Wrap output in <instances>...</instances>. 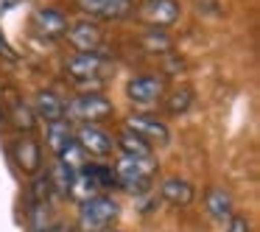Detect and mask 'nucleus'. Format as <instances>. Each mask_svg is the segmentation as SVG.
I'll use <instances>...</instances> for the list:
<instances>
[{"instance_id": "412c9836", "label": "nucleus", "mask_w": 260, "mask_h": 232, "mask_svg": "<svg viewBox=\"0 0 260 232\" xmlns=\"http://www.w3.org/2000/svg\"><path fill=\"white\" fill-rule=\"evenodd\" d=\"M190 104H193V90H190V87H176V90L165 98V109H168L171 115L187 112V109H190Z\"/></svg>"}, {"instance_id": "9b49d317", "label": "nucleus", "mask_w": 260, "mask_h": 232, "mask_svg": "<svg viewBox=\"0 0 260 232\" xmlns=\"http://www.w3.org/2000/svg\"><path fill=\"white\" fill-rule=\"evenodd\" d=\"M90 17L101 20H123L132 12V0H79Z\"/></svg>"}, {"instance_id": "a878e982", "label": "nucleus", "mask_w": 260, "mask_h": 232, "mask_svg": "<svg viewBox=\"0 0 260 232\" xmlns=\"http://www.w3.org/2000/svg\"><path fill=\"white\" fill-rule=\"evenodd\" d=\"M0 56H6V59H17V53H14L12 48L6 45V40H3V37H0Z\"/></svg>"}, {"instance_id": "a211bd4d", "label": "nucleus", "mask_w": 260, "mask_h": 232, "mask_svg": "<svg viewBox=\"0 0 260 232\" xmlns=\"http://www.w3.org/2000/svg\"><path fill=\"white\" fill-rule=\"evenodd\" d=\"M118 146H120V151L126 154V157H151V146H148L143 137H137L135 131H120V137H118Z\"/></svg>"}, {"instance_id": "f8f14e48", "label": "nucleus", "mask_w": 260, "mask_h": 232, "mask_svg": "<svg viewBox=\"0 0 260 232\" xmlns=\"http://www.w3.org/2000/svg\"><path fill=\"white\" fill-rule=\"evenodd\" d=\"M126 95L135 104H151L162 95V81H159L157 76H137V79L129 81Z\"/></svg>"}, {"instance_id": "bb28decb", "label": "nucleus", "mask_w": 260, "mask_h": 232, "mask_svg": "<svg viewBox=\"0 0 260 232\" xmlns=\"http://www.w3.org/2000/svg\"><path fill=\"white\" fill-rule=\"evenodd\" d=\"M17 3H20V0H0V17H3L6 12H12V9L17 6Z\"/></svg>"}, {"instance_id": "4be33fe9", "label": "nucleus", "mask_w": 260, "mask_h": 232, "mask_svg": "<svg viewBox=\"0 0 260 232\" xmlns=\"http://www.w3.org/2000/svg\"><path fill=\"white\" fill-rule=\"evenodd\" d=\"M140 45L146 48L148 53H168L171 48H174V40H171L165 31H148V34H143V40H140Z\"/></svg>"}, {"instance_id": "f257e3e1", "label": "nucleus", "mask_w": 260, "mask_h": 232, "mask_svg": "<svg viewBox=\"0 0 260 232\" xmlns=\"http://www.w3.org/2000/svg\"><path fill=\"white\" fill-rule=\"evenodd\" d=\"M115 185H120L126 193H146L157 174L154 157H120L115 162Z\"/></svg>"}, {"instance_id": "f3484780", "label": "nucleus", "mask_w": 260, "mask_h": 232, "mask_svg": "<svg viewBox=\"0 0 260 232\" xmlns=\"http://www.w3.org/2000/svg\"><path fill=\"white\" fill-rule=\"evenodd\" d=\"M95 196H101V190L95 187V182L90 179V176L84 174V171H76V176H73V182H70V190H68V198H73V202H87V198H95Z\"/></svg>"}, {"instance_id": "b1692460", "label": "nucleus", "mask_w": 260, "mask_h": 232, "mask_svg": "<svg viewBox=\"0 0 260 232\" xmlns=\"http://www.w3.org/2000/svg\"><path fill=\"white\" fill-rule=\"evenodd\" d=\"M59 162H64L68 168H73V171H79L81 165H84V151H81V146L79 143H70V146H64L62 148V154H59Z\"/></svg>"}, {"instance_id": "cd10ccee", "label": "nucleus", "mask_w": 260, "mask_h": 232, "mask_svg": "<svg viewBox=\"0 0 260 232\" xmlns=\"http://www.w3.org/2000/svg\"><path fill=\"white\" fill-rule=\"evenodd\" d=\"M165 70H168V73H174V70H182V59H179V62H176V59H171Z\"/></svg>"}, {"instance_id": "ddd939ff", "label": "nucleus", "mask_w": 260, "mask_h": 232, "mask_svg": "<svg viewBox=\"0 0 260 232\" xmlns=\"http://www.w3.org/2000/svg\"><path fill=\"white\" fill-rule=\"evenodd\" d=\"M204 207H207V213L213 215L215 221H230L232 215V196L224 190V187H207V193H204Z\"/></svg>"}, {"instance_id": "1a4fd4ad", "label": "nucleus", "mask_w": 260, "mask_h": 232, "mask_svg": "<svg viewBox=\"0 0 260 232\" xmlns=\"http://www.w3.org/2000/svg\"><path fill=\"white\" fill-rule=\"evenodd\" d=\"M76 143L81 146L84 154H95V157H107L112 151V137L104 129H98L95 123H84L76 131Z\"/></svg>"}, {"instance_id": "5701e85b", "label": "nucleus", "mask_w": 260, "mask_h": 232, "mask_svg": "<svg viewBox=\"0 0 260 232\" xmlns=\"http://www.w3.org/2000/svg\"><path fill=\"white\" fill-rule=\"evenodd\" d=\"M12 118H14V123H17L23 131H31L37 115H34V109H31L25 101H14L12 104Z\"/></svg>"}, {"instance_id": "4468645a", "label": "nucleus", "mask_w": 260, "mask_h": 232, "mask_svg": "<svg viewBox=\"0 0 260 232\" xmlns=\"http://www.w3.org/2000/svg\"><path fill=\"white\" fill-rule=\"evenodd\" d=\"M162 198L168 204H176V207H187V204L196 198V190L187 179L182 176H171V179L162 182Z\"/></svg>"}, {"instance_id": "9d476101", "label": "nucleus", "mask_w": 260, "mask_h": 232, "mask_svg": "<svg viewBox=\"0 0 260 232\" xmlns=\"http://www.w3.org/2000/svg\"><path fill=\"white\" fill-rule=\"evenodd\" d=\"M104 62L98 59V53H73V56L64 62V70L68 76H73L76 81H90L101 76Z\"/></svg>"}, {"instance_id": "39448f33", "label": "nucleus", "mask_w": 260, "mask_h": 232, "mask_svg": "<svg viewBox=\"0 0 260 232\" xmlns=\"http://www.w3.org/2000/svg\"><path fill=\"white\" fill-rule=\"evenodd\" d=\"M64 34H68V42L76 53H98V48L104 45V31L92 20H81V23L70 25Z\"/></svg>"}, {"instance_id": "0eeeda50", "label": "nucleus", "mask_w": 260, "mask_h": 232, "mask_svg": "<svg viewBox=\"0 0 260 232\" xmlns=\"http://www.w3.org/2000/svg\"><path fill=\"white\" fill-rule=\"evenodd\" d=\"M12 154H14V162L20 165V171L28 176H37L42 168V148L40 143L34 140V137H20V140H14L12 146Z\"/></svg>"}, {"instance_id": "20e7f679", "label": "nucleus", "mask_w": 260, "mask_h": 232, "mask_svg": "<svg viewBox=\"0 0 260 232\" xmlns=\"http://www.w3.org/2000/svg\"><path fill=\"white\" fill-rule=\"evenodd\" d=\"M179 14H182V9L176 0H146L140 6V20L157 31L171 28L179 20Z\"/></svg>"}, {"instance_id": "393cba45", "label": "nucleus", "mask_w": 260, "mask_h": 232, "mask_svg": "<svg viewBox=\"0 0 260 232\" xmlns=\"http://www.w3.org/2000/svg\"><path fill=\"white\" fill-rule=\"evenodd\" d=\"M226 232H252V224H249L246 215H232L226 221Z\"/></svg>"}, {"instance_id": "423d86ee", "label": "nucleus", "mask_w": 260, "mask_h": 232, "mask_svg": "<svg viewBox=\"0 0 260 232\" xmlns=\"http://www.w3.org/2000/svg\"><path fill=\"white\" fill-rule=\"evenodd\" d=\"M126 129L135 131L137 137H143L148 146H154V143H157V146H165L168 137H171L168 126H165L162 120L151 118V115H129V118H126Z\"/></svg>"}, {"instance_id": "aec40b11", "label": "nucleus", "mask_w": 260, "mask_h": 232, "mask_svg": "<svg viewBox=\"0 0 260 232\" xmlns=\"http://www.w3.org/2000/svg\"><path fill=\"white\" fill-rule=\"evenodd\" d=\"M81 171H84L87 176H90L92 182H95L98 190H107V187L115 185V171L107 168V165H98V162H84L81 165Z\"/></svg>"}, {"instance_id": "6e6552de", "label": "nucleus", "mask_w": 260, "mask_h": 232, "mask_svg": "<svg viewBox=\"0 0 260 232\" xmlns=\"http://www.w3.org/2000/svg\"><path fill=\"white\" fill-rule=\"evenodd\" d=\"M34 31L40 37H45V40H59V37L68 31V17H64V12H59V9H37L34 12Z\"/></svg>"}, {"instance_id": "dca6fc26", "label": "nucleus", "mask_w": 260, "mask_h": 232, "mask_svg": "<svg viewBox=\"0 0 260 232\" xmlns=\"http://www.w3.org/2000/svg\"><path fill=\"white\" fill-rule=\"evenodd\" d=\"M76 140V131L70 129V123L68 120H56V123H51L48 126V148H51L53 154H62V148L64 146H70V143Z\"/></svg>"}, {"instance_id": "7ed1b4c3", "label": "nucleus", "mask_w": 260, "mask_h": 232, "mask_svg": "<svg viewBox=\"0 0 260 232\" xmlns=\"http://www.w3.org/2000/svg\"><path fill=\"white\" fill-rule=\"evenodd\" d=\"M64 112L84 120V123H98V120L112 115V104H109V98L98 95V92H84V95H76L64 107Z\"/></svg>"}, {"instance_id": "c85d7f7f", "label": "nucleus", "mask_w": 260, "mask_h": 232, "mask_svg": "<svg viewBox=\"0 0 260 232\" xmlns=\"http://www.w3.org/2000/svg\"><path fill=\"white\" fill-rule=\"evenodd\" d=\"M109 232H120V229H109Z\"/></svg>"}, {"instance_id": "6ab92c4d", "label": "nucleus", "mask_w": 260, "mask_h": 232, "mask_svg": "<svg viewBox=\"0 0 260 232\" xmlns=\"http://www.w3.org/2000/svg\"><path fill=\"white\" fill-rule=\"evenodd\" d=\"M73 176H76V171H73V168H68L64 162H59V159H56V165H53V168H51V174H48V182H51V190L56 193V196H68Z\"/></svg>"}, {"instance_id": "2eb2a0df", "label": "nucleus", "mask_w": 260, "mask_h": 232, "mask_svg": "<svg viewBox=\"0 0 260 232\" xmlns=\"http://www.w3.org/2000/svg\"><path fill=\"white\" fill-rule=\"evenodd\" d=\"M34 115H37V118H42V120H48V123L62 120L64 118L62 98H59L56 92H48V90L37 92V98H34Z\"/></svg>"}, {"instance_id": "f03ea898", "label": "nucleus", "mask_w": 260, "mask_h": 232, "mask_svg": "<svg viewBox=\"0 0 260 232\" xmlns=\"http://www.w3.org/2000/svg\"><path fill=\"white\" fill-rule=\"evenodd\" d=\"M115 215H118V204L109 196H95L79 204V232H109Z\"/></svg>"}]
</instances>
